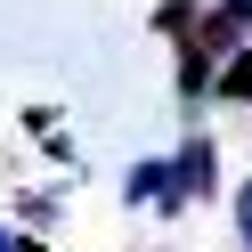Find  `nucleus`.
Instances as JSON below:
<instances>
[{
  "mask_svg": "<svg viewBox=\"0 0 252 252\" xmlns=\"http://www.w3.org/2000/svg\"><path fill=\"white\" fill-rule=\"evenodd\" d=\"M212 195H220V138L203 130V122H187V138L171 147V203H163V220L195 212V203H212Z\"/></svg>",
  "mask_w": 252,
  "mask_h": 252,
  "instance_id": "1",
  "label": "nucleus"
},
{
  "mask_svg": "<svg viewBox=\"0 0 252 252\" xmlns=\"http://www.w3.org/2000/svg\"><path fill=\"white\" fill-rule=\"evenodd\" d=\"M0 252H49V244H41V236H25L17 220H0Z\"/></svg>",
  "mask_w": 252,
  "mask_h": 252,
  "instance_id": "7",
  "label": "nucleus"
},
{
  "mask_svg": "<svg viewBox=\"0 0 252 252\" xmlns=\"http://www.w3.org/2000/svg\"><path fill=\"white\" fill-rule=\"evenodd\" d=\"M203 8H220L228 25H244V33H252V0H203Z\"/></svg>",
  "mask_w": 252,
  "mask_h": 252,
  "instance_id": "8",
  "label": "nucleus"
},
{
  "mask_svg": "<svg viewBox=\"0 0 252 252\" xmlns=\"http://www.w3.org/2000/svg\"><path fill=\"white\" fill-rule=\"evenodd\" d=\"M195 17H203V0H163V8H155V33L187 41V33H195Z\"/></svg>",
  "mask_w": 252,
  "mask_h": 252,
  "instance_id": "4",
  "label": "nucleus"
},
{
  "mask_svg": "<svg viewBox=\"0 0 252 252\" xmlns=\"http://www.w3.org/2000/svg\"><path fill=\"white\" fill-rule=\"evenodd\" d=\"M49 220H57V195H41V187H33V195L17 203V228L33 236V228H49Z\"/></svg>",
  "mask_w": 252,
  "mask_h": 252,
  "instance_id": "5",
  "label": "nucleus"
},
{
  "mask_svg": "<svg viewBox=\"0 0 252 252\" xmlns=\"http://www.w3.org/2000/svg\"><path fill=\"white\" fill-rule=\"evenodd\" d=\"M212 98H220V106H252V41L212 73Z\"/></svg>",
  "mask_w": 252,
  "mask_h": 252,
  "instance_id": "3",
  "label": "nucleus"
},
{
  "mask_svg": "<svg viewBox=\"0 0 252 252\" xmlns=\"http://www.w3.org/2000/svg\"><path fill=\"white\" fill-rule=\"evenodd\" d=\"M163 252H171V244H163Z\"/></svg>",
  "mask_w": 252,
  "mask_h": 252,
  "instance_id": "9",
  "label": "nucleus"
},
{
  "mask_svg": "<svg viewBox=\"0 0 252 252\" xmlns=\"http://www.w3.org/2000/svg\"><path fill=\"white\" fill-rule=\"evenodd\" d=\"M122 203H130V212H163L171 203V155H138V163L122 171Z\"/></svg>",
  "mask_w": 252,
  "mask_h": 252,
  "instance_id": "2",
  "label": "nucleus"
},
{
  "mask_svg": "<svg viewBox=\"0 0 252 252\" xmlns=\"http://www.w3.org/2000/svg\"><path fill=\"white\" fill-rule=\"evenodd\" d=\"M228 212H236V244L252 252V179H236V203H228Z\"/></svg>",
  "mask_w": 252,
  "mask_h": 252,
  "instance_id": "6",
  "label": "nucleus"
}]
</instances>
